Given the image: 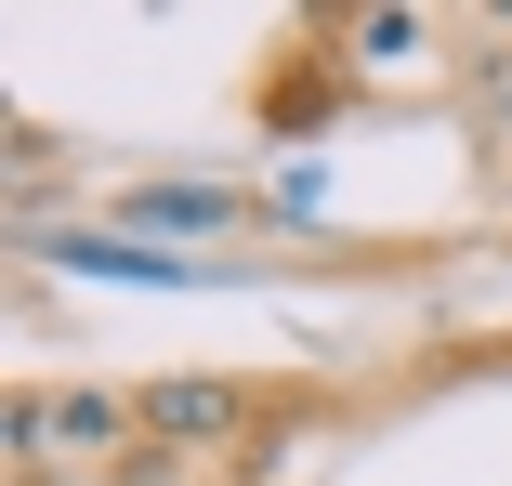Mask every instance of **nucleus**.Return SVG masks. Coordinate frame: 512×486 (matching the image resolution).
<instances>
[{
	"label": "nucleus",
	"instance_id": "nucleus-1",
	"mask_svg": "<svg viewBox=\"0 0 512 486\" xmlns=\"http://www.w3.org/2000/svg\"><path fill=\"white\" fill-rule=\"evenodd\" d=\"M145 434H237V395H224V381H158V395H145Z\"/></svg>",
	"mask_w": 512,
	"mask_h": 486
},
{
	"label": "nucleus",
	"instance_id": "nucleus-2",
	"mask_svg": "<svg viewBox=\"0 0 512 486\" xmlns=\"http://www.w3.org/2000/svg\"><path fill=\"white\" fill-rule=\"evenodd\" d=\"M66 263L79 276H145V289H184L197 263H171V250H145V237H66Z\"/></svg>",
	"mask_w": 512,
	"mask_h": 486
},
{
	"label": "nucleus",
	"instance_id": "nucleus-3",
	"mask_svg": "<svg viewBox=\"0 0 512 486\" xmlns=\"http://www.w3.org/2000/svg\"><path fill=\"white\" fill-rule=\"evenodd\" d=\"M237 198H224V184H145V198H132V224H158V237H211Z\"/></svg>",
	"mask_w": 512,
	"mask_h": 486
},
{
	"label": "nucleus",
	"instance_id": "nucleus-4",
	"mask_svg": "<svg viewBox=\"0 0 512 486\" xmlns=\"http://www.w3.org/2000/svg\"><path fill=\"white\" fill-rule=\"evenodd\" d=\"M53 434H66V447H119L132 421H119V395H40V447H53Z\"/></svg>",
	"mask_w": 512,
	"mask_h": 486
},
{
	"label": "nucleus",
	"instance_id": "nucleus-5",
	"mask_svg": "<svg viewBox=\"0 0 512 486\" xmlns=\"http://www.w3.org/2000/svg\"><path fill=\"white\" fill-rule=\"evenodd\" d=\"M355 53H368V66H394V53H421V14H368V27H355Z\"/></svg>",
	"mask_w": 512,
	"mask_h": 486
}]
</instances>
